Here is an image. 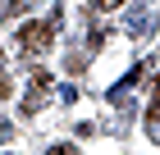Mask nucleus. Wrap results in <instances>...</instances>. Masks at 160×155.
Returning <instances> with one entry per match:
<instances>
[{
    "label": "nucleus",
    "mask_w": 160,
    "mask_h": 155,
    "mask_svg": "<svg viewBox=\"0 0 160 155\" xmlns=\"http://www.w3.org/2000/svg\"><path fill=\"white\" fill-rule=\"evenodd\" d=\"M60 18H64V9L55 5V9H50V18L18 27V50H23V55H41V50H50V41H55V32H60Z\"/></svg>",
    "instance_id": "obj_1"
},
{
    "label": "nucleus",
    "mask_w": 160,
    "mask_h": 155,
    "mask_svg": "<svg viewBox=\"0 0 160 155\" xmlns=\"http://www.w3.org/2000/svg\"><path fill=\"white\" fill-rule=\"evenodd\" d=\"M46 96H50V69L32 64V73H28V96H23V114H37V109L46 105Z\"/></svg>",
    "instance_id": "obj_2"
},
{
    "label": "nucleus",
    "mask_w": 160,
    "mask_h": 155,
    "mask_svg": "<svg viewBox=\"0 0 160 155\" xmlns=\"http://www.w3.org/2000/svg\"><path fill=\"white\" fill-rule=\"evenodd\" d=\"M123 23H128V36H137V41H142V36L156 32V14H151V5H133Z\"/></svg>",
    "instance_id": "obj_3"
},
{
    "label": "nucleus",
    "mask_w": 160,
    "mask_h": 155,
    "mask_svg": "<svg viewBox=\"0 0 160 155\" xmlns=\"http://www.w3.org/2000/svg\"><path fill=\"white\" fill-rule=\"evenodd\" d=\"M87 69V60H82V50H69V60H64V73L69 78H78V73Z\"/></svg>",
    "instance_id": "obj_4"
},
{
    "label": "nucleus",
    "mask_w": 160,
    "mask_h": 155,
    "mask_svg": "<svg viewBox=\"0 0 160 155\" xmlns=\"http://www.w3.org/2000/svg\"><path fill=\"white\" fill-rule=\"evenodd\" d=\"M147 132H151V137L160 142V105H156V100L147 105Z\"/></svg>",
    "instance_id": "obj_5"
},
{
    "label": "nucleus",
    "mask_w": 160,
    "mask_h": 155,
    "mask_svg": "<svg viewBox=\"0 0 160 155\" xmlns=\"http://www.w3.org/2000/svg\"><path fill=\"white\" fill-rule=\"evenodd\" d=\"M32 5H37V0H9V5H5V18L14 23V18H18V14H28Z\"/></svg>",
    "instance_id": "obj_6"
},
{
    "label": "nucleus",
    "mask_w": 160,
    "mask_h": 155,
    "mask_svg": "<svg viewBox=\"0 0 160 155\" xmlns=\"http://www.w3.org/2000/svg\"><path fill=\"white\" fill-rule=\"evenodd\" d=\"M119 5H123V0H92V9H96V14H110V9H119Z\"/></svg>",
    "instance_id": "obj_7"
},
{
    "label": "nucleus",
    "mask_w": 160,
    "mask_h": 155,
    "mask_svg": "<svg viewBox=\"0 0 160 155\" xmlns=\"http://www.w3.org/2000/svg\"><path fill=\"white\" fill-rule=\"evenodd\" d=\"M9 96H14V82H9V73L0 69V100H9Z\"/></svg>",
    "instance_id": "obj_8"
},
{
    "label": "nucleus",
    "mask_w": 160,
    "mask_h": 155,
    "mask_svg": "<svg viewBox=\"0 0 160 155\" xmlns=\"http://www.w3.org/2000/svg\"><path fill=\"white\" fill-rule=\"evenodd\" d=\"M9 137H14V123H9V119H0V142H9Z\"/></svg>",
    "instance_id": "obj_9"
},
{
    "label": "nucleus",
    "mask_w": 160,
    "mask_h": 155,
    "mask_svg": "<svg viewBox=\"0 0 160 155\" xmlns=\"http://www.w3.org/2000/svg\"><path fill=\"white\" fill-rule=\"evenodd\" d=\"M46 155H78V146H50Z\"/></svg>",
    "instance_id": "obj_10"
},
{
    "label": "nucleus",
    "mask_w": 160,
    "mask_h": 155,
    "mask_svg": "<svg viewBox=\"0 0 160 155\" xmlns=\"http://www.w3.org/2000/svg\"><path fill=\"white\" fill-rule=\"evenodd\" d=\"M151 100H156V105H160V78H156V82H151Z\"/></svg>",
    "instance_id": "obj_11"
}]
</instances>
